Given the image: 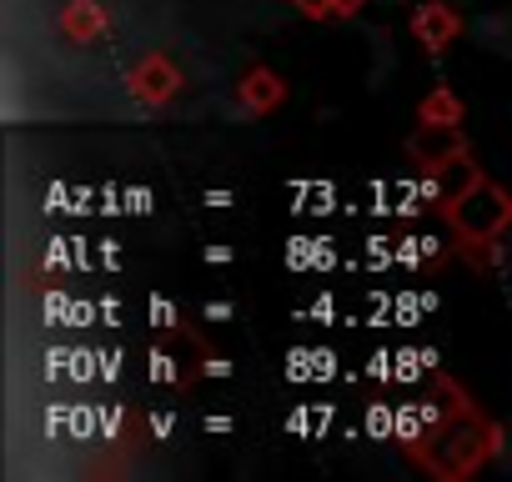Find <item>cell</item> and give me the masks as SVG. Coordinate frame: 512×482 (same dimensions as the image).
<instances>
[{
	"instance_id": "obj_1",
	"label": "cell",
	"mask_w": 512,
	"mask_h": 482,
	"mask_svg": "<svg viewBox=\"0 0 512 482\" xmlns=\"http://www.w3.org/2000/svg\"><path fill=\"white\" fill-rule=\"evenodd\" d=\"M457 221H462V231H472V236H482V231H492L497 221H507V201L497 196V191H472L462 206H457Z\"/></svg>"
}]
</instances>
